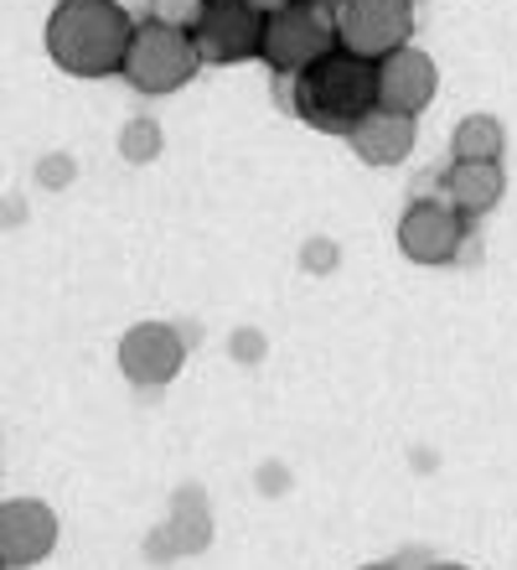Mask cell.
Listing matches in <instances>:
<instances>
[{
    "label": "cell",
    "instance_id": "1",
    "mask_svg": "<svg viewBox=\"0 0 517 570\" xmlns=\"http://www.w3.org/2000/svg\"><path fill=\"white\" fill-rule=\"evenodd\" d=\"M130 37L135 16L119 0H58L47 16V58L73 78H115Z\"/></svg>",
    "mask_w": 517,
    "mask_h": 570
},
{
    "label": "cell",
    "instance_id": "2",
    "mask_svg": "<svg viewBox=\"0 0 517 570\" xmlns=\"http://www.w3.org/2000/svg\"><path fill=\"white\" fill-rule=\"evenodd\" d=\"M378 109V62L357 58L347 47L326 52L296 78V115L321 136H352Z\"/></svg>",
    "mask_w": 517,
    "mask_h": 570
},
{
    "label": "cell",
    "instance_id": "3",
    "mask_svg": "<svg viewBox=\"0 0 517 570\" xmlns=\"http://www.w3.org/2000/svg\"><path fill=\"white\" fill-rule=\"evenodd\" d=\"M197 68H202V58H197L192 31L166 27V21L146 16V21H135V37H130V52H125L119 78L135 94H146V99H161V94L187 89L197 78Z\"/></svg>",
    "mask_w": 517,
    "mask_h": 570
},
{
    "label": "cell",
    "instance_id": "4",
    "mask_svg": "<svg viewBox=\"0 0 517 570\" xmlns=\"http://www.w3.org/2000/svg\"><path fill=\"white\" fill-rule=\"evenodd\" d=\"M326 52H337V21L321 11V6H280L275 16H265V42H259V58L269 62V73L300 78L310 62H321Z\"/></svg>",
    "mask_w": 517,
    "mask_h": 570
},
{
    "label": "cell",
    "instance_id": "5",
    "mask_svg": "<svg viewBox=\"0 0 517 570\" xmlns=\"http://www.w3.org/2000/svg\"><path fill=\"white\" fill-rule=\"evenodd\" d=\"M337 47L368 62H384L388 52L414 42V0H337Z\"/></svg>",
    "mask_w": 517,
    "mask_h": 570
},
{
    "label": "cell",
    "instance_id": "6",
    "mask_svg": "<svg viewBox=\"0 0 517 570\" xmlns=\"http://www.w3.org/2000/svg\"><path fill=\"white\" fill-rule=\"evenodd\" d=\"M187 31H192V42H197V58L212 62V68H228V62L259 58L265 11L253 0H202Z\"/></svg>",
    "mask_w": 517,
    "mask_h": 570
},
{
    "label": "cell",
    "instance_id": "7",
    "mask_svg": "<svg viewBox=\"0 0 517 570\" xmlns=\"http://www.w3.org/2000/svg\"><path fill=\"white\" fill-rule=\"evenodd\" d=\"M394 239H399V255L414 259V265H450L471 244V228L440 197H414L399 213V234Z\"/></svg>",
    "mask_w": 517,
    "mask_h": 570
},
{
    "label": "cell",
    "instance_id": "8",
    "mask_svg": "<svg viewBox=\"0 0 517 570\" xmlns=\"http://www.w3.org/2000/svg\"><path fill=\"white\" fill-rule=\"evenodd\" d=\"M187 363V337H181L171 322H135L125 337H119V368L130 384L140 390H161L181 374Z\"/></svg>",
    "mask_w": 517,
    "mask_h": 570
},
{
    "label": "cell",
    "instance_id": "9",
    "mask_svg": "<svg viewBox=\"0 0 517 570\" xmlns=\"http://www.w3.org/2000/svg\"><path fill=\"white\" fill-rule=\"evenodd\" d=\"M58 550V513L37 503V498H11L0 503V566L27 570L42 566Z\"/></svg>",
    "mask_w": 517,
    "mask_h": 570
},
{
    "label": "cell",
    "instance_id": "10",
    "mask_svg": "<svg viewBox=\"0 0 517 570\" xmlns=\"http://www.w3.org/2000/svg\"><path fill=\"white\" fill-rule=\"evenodd\" d=\"M435 94H440V68L414 42L378 62V105L384 109H399V115L419 120V115L435 105Z\"/></svg>",
    "mask_w": 517,
    "mask_h": 570
},
{
    "label": "cell",
    "instance_id": "11",
    "mask_svg": "<svg viewBox=\"0 0 517 570\" xmlns=\"http://www.w3.org/2000/svg\"><path fill=\"white\" fill-rule=\"evenodd\" d=\"M435 187H440V203H450L471 224V218H487L507 197V171L503 161H450L435 177Z\"/></svg>",
    "mask_w": 517,
    "mask_h": 570
},
{
    "label": "cell",
    "instance_id": "12",
    "mask_svg": "<svg viewBox=\"0 0 517 570\" xmlns=\"http://www.w3.org/2000/svg\"><path fill=\"white\" fill-rule=\"evenodd\" d=\"M414 140H419V120L378 105L368 120L347 136V146L357 150V161H368V166H399V161H409Z\"/></svg>",
    "mask_w": 517,
    "mask_h": 570
},
{
    "label": "cell",
    "instance_id": "13",
    "mask_svg": "<svg viewBox=\"0 0 517 570\" xmlns=\"http://www.w3.org/2000/svg\"><path fill=\"white\" fill-rule=\"evenodd\" d=\"M507 130L497 115H466L450 130V161H503Z\"/></svg>",
    "mask_w": 517,
    "mask_h": 570
},
{
    "label": "cell",
    "instance_id": "14",
    "mask_svg": "<svg viewBox=\"0 0 517 570\" xmlns=\"http://www.w3.org/2000/svg\"><path fill=\"white\" fill-rule=\"evenodd\" d=\"M119 156L135 166H146L161 156V125L150 120V115H135V120H125V130H119Z\"/></svg>",
    "mask_w": 517,
    "mask_h": 570
},
{
    "label": "cell",
    "instance_id": "15",
    "mask_svg": "<svg viewBox=\"0 0 517 570\" xmlns=\"http://www.w3.org/2000/svg\"><path fill=\"white\" fill-rule=\"evenodd\" d=\"M202 0H150V16L166 21V27H192V16Z\"/></svg>",
    "mask_w": 517,
    "mask_h": 570
},
{
    "label": "cell",
    "instance_id": "16",
    "mask_svg": "<svg viewBox=\"0 0 517 570\" xmlns=\"http://www.w3.org/2000/svg\"><path fill=\"white\" fill-rule=\"evenodd\" d=\"M37 177H42V187H62V181L73 177V161H68V156H47V161L37 166Z\"/></svg>",
    "mask_w": 517,
    "mask_h": 570
},
{
    "label": "cell",
    "instance_id": "17",
    "mask_svg": "<svg viewBox=\"0 0 517 570\" xmlns=\"http://www.w3.org/2000/svg\"><path fill=\"white\" fill-rule=\"evenodd\" d=\"M306 265H310V271H331V265H337V244H331V239H310Z\"/></svg>",
    "mask_w": 517,
    "mask_h": 570
},
{
    "label": "cell",
    "instance_id": "18",
    "mask_svg": "<svg viewBox=\"0 0 517 570\" xmlns=\"http://www.w3.org/2000/svg\"><path fill=\"white\" fill-rule=\"evenodd\" d=\"M253 6H259V11H265V16H275V11H280V6H290V0H253Z\"/></svg>",
    "mask_w": 517,
    "mask_h": 570
},
{
    "label": "cell",
    "instance_id": "19",
    "mask_svg": "<svg viewBox=\"0 0 517 570\" xmlns=\"http://www.w3.org/2000/svg\"><path fill=\"white\" fill-rule=\"evenodd\" d=\"M425 570H471V566H450V560H435V566H425Z\"/></svg>",
    "mask_w": 517,
    "mask_h": 570
},
{
    "label": "cell",
    "instance_id": "20",
    "mask_svg": "<svg viewBox=\"0 0 517 570\" xmlns=\"http://www.w3.org/2000/svg\"><path fill=\"white\" fill-rule=\"evenodd\" d=\"M300 6H321V11L331 6V11H337V0H300Z\"/></svg>",
    "mask_w": 517,
    "mask_h": 570
},
{
    "label": "cell",
    "instance_id": "21",
    "mask_svg": "<svg viewBox=\"0 0 517 570\" xmlns=\"http://www.w3.org/2000/svg\"><path fill=\"white\" fill-rule=\"evenodd\" d=\"M362 570H399V566H362Z\"/></svg>",
    "mask_w": 517,
    "mask_h": 570
},
{
    "label": "cell",
    "instance_id": "22",
    "mask_svg": "<svg viewBox=\"0 0 517 570\" xmlns=\"http://www.w3.org/2000/svg\"><path fill=\"white\" fill-rule=\"evenodd\" d=\"M0 570H6V566H0Z\"/></svg>",
    "mask_w": 517,
    "mask_h": 570
}]
</instances>
